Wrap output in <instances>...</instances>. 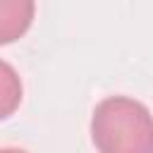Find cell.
<instances>
[{
	"instance_id": "obj_1",
	"label": "cell",
	"mask_w": 153,
	"mask_h": 153,
	"mask_svg": "<svg viewBox=\"0 0 153 153\" xmlns=\"http://www.w3.org/2000/svg\"><path fill=\"white\" fill-rule=\"evenodd\" d=\"M91 139L103 153H151L153 115L134 98L110 96L93 110Z\"/></svg>"
},
{
	"instance_id": "obj_2",
	"label": "cell",
	"mask_w": 153,
	"mask_h": 153,
	"mask_svg": "<svg viewBox=\"0 0 153 153\" xmlns=\"http://www.w3.org/2000/svg\"><path fill=\"white\" fill-rule=\"evenodd\" d=\"M33 0H0V41L12 43L22 38L33 22Z\"/></svg>"
},
{
	"instance_id": "obj_3",
	"label": "cell",
	"mask_w": 153,
	"mask_h": 153,
	"mask_svg": "<svg viewBox=\"0 0 153 153\" xmlns=\"http://www.w3.org/2000/svg\"><path fill=\"white\" fill-rule=\"evenodd\" d=\"M19 100H22V84H19L14 69L7 62H2V96H0L2 117H10L12 110L19 105Z\"/></svg>"
}]
</instances>
